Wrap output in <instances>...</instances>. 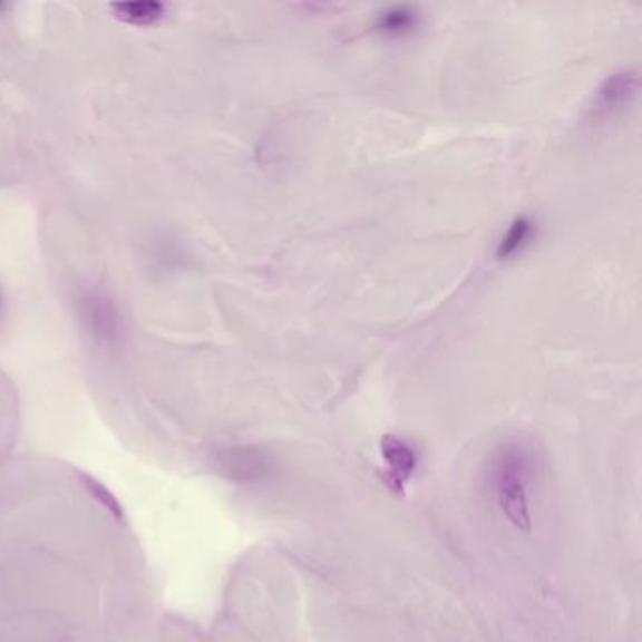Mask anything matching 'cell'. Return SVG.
<instances>
[{
    "label": "cell",
    "mask_w": 642,
    "mask_h": 642,
    "mask_svg": "<svg viewBox=\"0 0 642 642\" xmlns=\"http://www.w3.org/2000/svg\"><path fill=\"white\" fill-rule=\"evenodd\" d=\"M79 319L98 343L116 346L121 340V313L103 292L91 291L79 298Z\"/></svg>",
    "instance_id": "7a4b0ae2"
},
{
    "label": "cell",
    "mask_w": 642,
    "mask_h": 642,
    "mask_svg": "<svg viewBox=\"0 0 642 642\" xmlns=\"http://www.w3.org/2000/svg\"><path fill=\"white\" fill-rule=\"evenodd\" d=\"M81 483L86 486V490L89 492V496L98 505H103V509L108 510L109 515L114 516L117 522L125 521V510H123L121 502L114 496V492L109 490L108 486H104L100 480L95 479L91 475H81Z\"/></svg>",
    "instance_id": "ba28073f"
},
{
    "label": "cell",
    "mask_w": 642,
    "mask_h": 642,
    "mask_svg": "<svg viewBox=\"0 0 642 642\" xmlns=\"http://www.w3.org/2000/svg\"><path fill=\"white\" fill-rule=\"evenodd\" d=\"M639 89V76L633 70H619L606 76L595 93V104L603 114H616L630 106Z\"/></svg>",
    "instance_id": "277c9868"
},
{
    "label": "cell",
    "mask_w": 642,
    "mask_h": 642,
    "mask_svg": "<svg viewBox=\"0 0 642 642\" xmlns=\"http://www.w3.org/2000/svg\"><path fill=\"white\" fill-rule=\"evenodd\" d=\"M422 23L420 10L412 4H392V7L382 8L373 19V29L382 37L387 38H406L417 32L418 27Z\"/></svg>",
    "instance_id": "5b68a950"
},
{
    "label": "cell",
    "mask_w": 642,
    "mask_h": 642,
    "mask_svg": "<svg viewBox=\"0 0 642 642\" xmlns=\"http://www.w3.org/2000/svg\"><path fill=\"white\" fill-rule=\"evenodd\" d=\"M381 455L387 461L388 469L387 483L396 494H403L407 480L411 479L415 466H417V456L412 453L411 447L400 437L382 436Z\"/></svg>",
    "instance_id": "3957f363"
},
{
    "label": "cell",
    "mask_w": 642,
    "mask_h": 642,
    "mask_svg": "<svg viewBox=\"0 0 642 642\" xmlns=\"http://www.w3.org/2000/svg\"><path fill=\"white\" fill-rule=\"evenodd\" d=\"M111 12L123 23L146 27V25H155L164 19L168 8L163 2L144 0V2H116L111 4Z\"/></svg>",
    "instance_id": "52a82bcc"
},
{
    "label": "cell",
    "mask_w": 642,
    "mask_h": 642,
    "mask_svg": "<svg viewBox=\"0 0 642 642\" xmlns=\"http://www.w3.org/2000/svg\"><path fill=\"white\" fill-rule=\"evenodd\" d=\"M535 234H537V225H535L534 218L527 217V215L516 217L497 243V261H510V259L524 253L527 245L534 242Z\"/></svg>",
    "instance_id": "8992f818"
},
{
    "label": "cell",
    "mask_w": 642,
    "mask_h": 642,
    "mask_svg": "<svg viewBox=\"0 0 642 642\" xmlns=\"http://www.w3.org/2000/svg\"><path fill=\"white\" fill-rule=\"evenodd\" d=\"M521 467H524V456L521 455V450H505L502 471L497 479V497L510 524L518 527L521 532H529L532 516L527 507L526 486L521 479Z\"/></svg>",
    "instance_id": "6da1fadb"
}]
</instances>
